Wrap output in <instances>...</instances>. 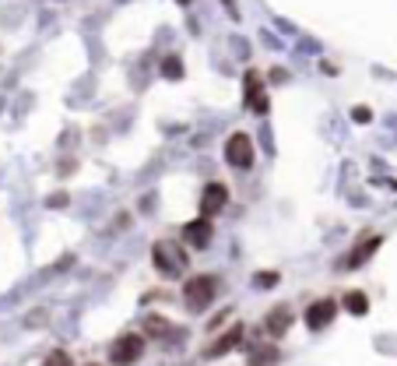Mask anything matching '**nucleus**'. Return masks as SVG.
<instances>
[{
	"label": "nucleus",
	"mask_w": 397,
	"mask_h": 366,
	"mask_svg": "<svg viewBox=\"0 0 397 366\" xmlns=\"http://www.w3.org/2000/svg\"><path fill=\"white\" fill-rule=\"evenodd\" d=\"M144 331L155 334V338H166V334H169V324H166L162 317H148V321H144Z\"/></svg>",
	"instance_id": "ddd939ff"
},
{
	"label": "nucleus",
	"mask_w": 397,
	"mask_h": 366,
	"mask_svg": "<svg viewBox=\"0 0 397 366\" xmlns=\"http://www.w3.org/2000/svg\"><path fill=\"white\" fill-rule=\"evenodd\" d=\"M179 4H190V0H179Z\"/></svg>",
	"instance_id": "a211bd4d"
},
{
	"label": "nucleus",
	"mask_w": 397,
	"mask_h": 366,
	"mask_svg": "<svg viewBox=\"0 0 397 366\" xmlns=\"http://www.w3.org/2000/svg\"><path fill=\"white\" fill-rule=\"evenodd\" d=\"M91 366H95V363H91Z\"/></svg>",
	"instance_id": "6ab92c4d"
},
{
	"label": "nucleus",
	"mask_w": 397,
	"mask_h": 366,
	"mask_svg": "<svg viewBox=\"0 0 397 366\" xmlns=\"http://www.w3.org/2000/svg\"><path fill=\"white\" fill-rule=\"evenodd\" d=\"M162 74H166V78H183V64H179L176 56H169L166 64H162Z\"/></svg>",
	"instance_id": "2eb2a0df"
},
{
	"label": "nucleus",
	"mask_w": 397,
	"mask_h": 366,
	"mask_svg": "<svg viewBox=\"0 0 397 366\" xmlns=\"http://www.w3.org/2000/svg\"><path fill=\"white\" fill-rule=\"evenodd\" d=\"M215 292H218V282L211 279V274H197V279H190L187 286H183V303H187V310L201 314V310L211 307Z\"/></svg>",
	"instance_id": "f257e3e1"
},
{
	"label": "nucleus",
	"mask_w": 397,
	"mask_h": 366,
	"mask_svg": "<svg viewBox=\"0 0 397 366\" xmlns=\"http://www.w3.org/2000/svg\"><path fill=\"white\" fill-rule=\"evenodd\" d=\"M151 254H155V268H159L162 274H179L183 268H187V257H183L169 239L155 243V250H151Z\"/></svg>",
	"instance_id": "7ed1b4c3"
},
{
	"label": "nucleus",
	"mask_w": 397,
	"mask_h": 366,
	"mask_svg": "<svg viewBox=\"0 0 397 366\" xmlns=\"http://www.w3.org/2000/svg\"><path fill=\"white\" fill-rule=\"evenodd\" d=\"M376 247H380V236H370V239H362L359 247L352 250V257H348V268H359V264H362L365 257H370V254H373Z\"/></svg>",
	"instance_id": "9b49d317"
},
{
	"label": "nucleus",
	"mask_w": 397,
	"mask_h": 366,
	"mask_svg": "<svg viewBox=\"0 0 397 366\" xmlns=\"http://www.w3.org/2000/svg\"><path fill=\"white\" fill-rule=\"evenodd\" d=\"M288 324H292V310L288 307H274L267 314V334H271V338H282V334L288 331Z\"/></svg>",
	"instance_id": "1a4fd4ad"
},
{
	"label": "nucleus",
	"mask_w": 397,
	"mask_h": 366,
	"mask_svg": "<svg viewBox=\"0 0 397 366\" xmlns=\"http://www.w3.org/2000/svg\"><path fill=\"white\" fill-rule=\"evenodd\" d=\"M239 338H242V327L236 324V327H232L229 334H222V338H218L215 345H207V356L215 359V356H225V352H232V349L239 345Z\"/></svg>",
	"instance_id": "9d476101"
},
{
	"label": "nucleus",
	"mask_w": 397,
	"mask_h": 366,
	"mask_svg": "<svg viewBox=\"0 0 397 366\" xmlns=\"http://www.w3.org/2000/svg\"><path fill=\"white\" fill-rule=\"evenodd\" d=\"M225 159H229L236 169H247V166L253 162V141H250L247 134H232V138L225 141Z\"/></svg>",
	"instance_id": "20e7f679"
},
{
	"label": "nucleus",
	"mask_w": 397,
	"mask_h": 366,
	"mask_svg": "<svg viewBox=\"0 0 397 366\" xmlns=\"http://www.w3.org/2000/svg\"><path fill=\"white\" fill-rule=\"evenodd\" d=\"M352 116H355V120H359V124H365V120H370V109H365V106H359V109H355V113H352Z\"/></svg>",
	"instance_id": "f3484780"
},
{
	"label": "nucleus",
	"mask_w": 397,
	"mask_h": 366,
	"mask_svg": "<svg viewBox=\"0 0 397 366\" xmlns=\"http://www.w3.org/2000/svg\"><path fill=\"white\" fill-rule=\"evenodd\" d=\"M141 352H144V338H141V334H120V338L113 342V349H109V359L116 366H134L141 359Z\"/></svg>",
	"instance_id": "f03ea898"
},
{
	"label": "nucleus",
	"mask_w": 397,
	"mask_h": 366,
	"mask_svg": "<svg viewBox=\"0 0 397 366\" xmlns=\"http://www.w3.org/2000/svg\"><path fill=\"white\" fill-rule=\"evenodd\" d=\"M247 109H253V113H267V96H264V85H260L257 71L247 74Z\"/></svg>",
	"instance_id": "6e6552de"
},
{
	"label": "nucleus",
	"mask_w": 397,
	"mask_h": 366,
	"mask_svg": "<svg viewBox=\"0 0 397 366\" xmlns=\"http://www.w3.org/2000/svg\"><path fill=\"white\" fill-rule=\"evenodd\" d=\"M43 366H74V363H71V356H67V352H49Z\"/></svg>",
	"instance_id": "dca6fc26"
},
{
	"label": "nucleus",
	"mask_w": 397,
	"mask_h": 366,
	"mask_svg": "<svg viewBox=\"0 0 397 366\" xmlns=\"http://www.w3.org/2000/svg\"><path fill=\"white\" fill-rule=\"evenodd\" d=\"M260 356H253V366H274V363H278V352H274V349H257Z\"/></svg>",
	"instance_id": "4468645a"
},
{
	"label": "nucleus",
	"mask_w": 397,
	"mask_h": 366,
	"mask_svg": "<svg viewBox=\"0 0 397 366\" xmlns=\"http://www.w3.org/2000/svg\"><path fill=\"white\" fill-rule=\"evenodd\" d=\"M334 314H338V303H334V299H317L313 307L306 310V324L313 331H320V327H327L334 321Z\"/></svg>",
	"instance_id": "423d86ee"
},
{
	"label": "nucleus",
	"mask_w": 397,
	"mask_h": 366,
	"mask_svg": "<svg viewBox=\"0 0 397 366\" xmlns=\"http://www.w3.org/2000/svg\"><path fill=\"white\" fill-rule=\"evenodd\" d=\"M345 310L355 314V317H362L365 310H370V299H365V292H348V296H345Z\"/></svg>",
	"instance_id": "f8f14e48"
},
{
	"label": "nucleus",
	"mask_w": 397,
	"mask_h": 366,
	"mask_svg": "<svg viewBox=\"0 0 397 366\" xmlns=\"http://www.w3.org/2000/svg\"><path fill=\"white\" fill-rule=\"evenodd\" d=\"M225 204H229V187L225 183H207L204 194H201V215L211 219V215H218Z\"/></svg>",
	"instance_id": "39448f33"
},
{
	"label": "nucleus",
	"mask_w": 397,
	"mask_h": 366,
	"mask_svg": "<svg viewBox=\"0 0 397 366\" xmlns=\"http://www.w3.org/2000/svg\"><path fill=\"white\" fill-rule=\"evenodd\" d=\"M211 236H215V229H211V219H194L183 226V239L190 243V247H207Z\"/></svg>",
	"instance_id": "0eeeda50"
}]
</instances>
